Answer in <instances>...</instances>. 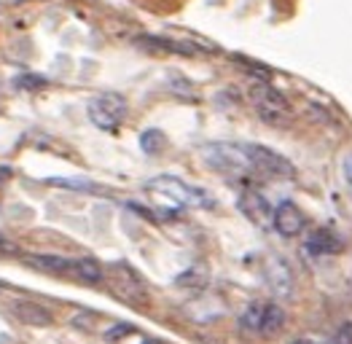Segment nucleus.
Returning a JSON list of instances; mask_svg holds the SVG:
<instances>
[{
  "mask_svg": "<svg viewBox=\"0 0 352 344\" xmlns=\"http://www.w3.org/2000/svg\"><path fill=\"white\" fill-rule=\"evenodd\" d=\"M248 97L256 108V114L264 118L266 124L272 127H288L294 111H291V103L269 84V81H253L248 86Z\"/></svg>",
  "mask_w": 352,
  "mask_h": 344,
  "instance_id": "nucleus-1",
  "label": "nucleus"
},
{
  "mask_svg": "<svg viewBox=\"0 0 352 344\" xmlns=\"http://www.w3.org/2000/svg\"><path fill=\"white\" fill-rule=\"evenodd\" d=\"M146 189L151 194H159L164 200H170L177 207H212L215 200L202 191L199 186H191L186 180H180L175 175H159L153 180H148Z\"/></svg>",
  "mask_w": 352,
  "mask_h": 344,
  "instance_id": "nucleus-2",
  "label": "nucleus"
},
{
  "mask_svg": "<svg viewBox=\"0 0 352 344\" xmlns=\"http://www.w3.org/2000/svg\"><path fill=\"white\" fill-rule=\"evenodd\" d=\"M202 156L210 167H215L223 175H250L253 172L250 156H248L245 145L239 143H210L202 148Z\"/></svg>",
  "mask_w": 352,
  "mask_h": 344,
  "instance_id": "nucleus-3",
  "label": "nucleus"
},
{
  "mask_svg": "<svg viewBox=\"0 0 352 344\" xmlns=\"http://www.w3.org/2000/svg\"><path fill=\"white\" fill-rule=\"evenodd\" d=\"M89 121L97 127V129H105V132H113L121 127V121L126 118V100L116 94V92H102V94H94L87 105Z\"/></svg>",
  "mask_w": 352,
  "mask_h": 344,
  "instance_id": "nucleus-4",
  "label": "nucleus"
},
{
  "mask_svg": "<svg viewBox=\"0 0 352 344\" xmlns=\"http://www.w3.org/2000/svg\"><path fill=\"white\" fill-rule=\"evenodd\" d=\"M143 49H153V52H173V54H183V57H202L207 52H215V46L210 41H202L191 32L186 35H146L138 41Z\"/></svg>",
  "mask_w": 352,
  "mask_h": 344,
  "instance_id": "nucleus-5",
  "label": "nucleus"
},
{
  "mask_svg": "<svg viewBox=\"0 0 352 344\" xmlns=\"http://www.w3.org/2000/svg\"><path fill=\"white\" fill-rule=\"evenodd\" d=\"M248 156H250V164H253V172H261L266 178H294L296 167L277 151L266 148V145L258 143H248L245 145Z\"/></svg>",
  "mask_w": 352,
  "mask_h": 344,
  "instance_id": "nucleus-6",
  "label": "nucleus"
},
{
  "mask_svg": "<svg viewBox=\"0 0 352 344\" xmlns=\"http://www.w3.org/2000/svg\"><path fill=\"white\" fill-rule=\"evenodd\" d=\"M108 283H111V288H113V293H116L118 299H124L132 307H140L146 301V288H143V283L135 277L132 269H126L121 264L108 269Z\"/></svg>",
  "mask_w": 352,
  "mask_h": 344,
  "instance_id": "nucleus-7",
  "label": "nucleus"
},
{
  "mask_svg": "<svg viewBox=\"0 0 352 344\" xmlns=\"http://www.w3.org/2000/svg\"><path fill=\"white\" fill-rule=\"evenodd\" d=\"M236 204H239L242 215H245L250 224H256L258 229L269 231L274 226V210H272V204H269L258 191H245Z\"/></svg>",
  "mask_w": 352,
  "mask_h": 344,
  "instance_id": "nucleus-8",
  "label": "nucleus"
},
{
  "mask_svg": "<svg viewBox=\"0 0 352 344\" xmlns=\"http://www.w3.org/2000/svg\"><path fill=\"white\" fill-rule=\"evenodd\" d=\"M307 226V218L301 213V207L294 202H280L274 207V231L283 237H296Z\"/></svg>",
  "mask_w": 352,
  "mask_h": 344,
  "instance_id": "nucleus-9",
  "label": "nucleus"
},
{
  "mask_svg": "<svg viewBox=\"0 0 352 344\" xmlns=\"http://www.w3.org/2000/svg\"><path fill=\"white\" fill-rule=\"evenodd\" d=\"M8 310H11V315L16 317L19 323H25V325L46 328V325L54 323V317H52V312H49L46 307H41V304H35V301H28V299H16V301H11Z\"/></svg>",
  "mask_w": 352,
  "mask_h": 344,
  "instance_id": "nucleus-10",
  "label": "nucleus"
},
{
  "mask_svg": "<svg viewBox=\"0 0 352 344\" xmlns=\"http://www.w3.org/2000/svg\"><path fill=\"white\" fill-rule=\"evenodd\" d=\"M22 258L28 266L38 269V272H46V275H73V258L49 256V253H30Z\"/></svg>",
  "mask_w": 352,
  "mask_h": 344,
  "instance_id": "nucleus-11",
  "label": "nucleus"
},
{
  "mask_svg": "<svg viewBox=\"0 0 352 344\" xmlns=\"http://www.w3.org/2000/svg\"><path fill=\"white\" fill-rule=\"evenodd\" d=\"M304 250H307L309 256H333V253L342 250V239L331 229H318L307 237Z\"/></svg>",
  "mask_w": 352,
  "mask_h": 344,
  "instance_id": "nucleus-12",
  "label": "nucleus"
},
{
  "mask_svg": "<svg viewBox=\"0 0 352 344\" xmlns=\"http://www.w3.org/2000/svg\"><path fill=\"white\" fill-rule=\"evenodd\" d=\"M269 286H272V290L277 296H291V290H294V275L285 266V261L272 258V264H269Z\"/></svg>",
  "mask_w": 352,
  "mask_h": 344,
  "instance_id": "nucleus-13",
  "label": "nucleus"
},
{
  "mask_svg": "<svg viewBox=\"0 0 352 344\" xmlns=\"http://www.w3.org/2000/svg\"><path fill=\"white\" fill-rule=\"evenodd\" d=\"M73 277L84 280L89 286H97L105 280V272L94 258H73Z\"/></svg>",
  "mask_w": 352,
  "mask_h": 344,
  "instance_id": "nucleus-14",
  "label": "nucleus"
},
{
  "mask_svg": "<svg viewBox=\"0 0 352 344\" xmlns=\"http://www.w3.org/2000/svg\"><path fill=\"white\" fill-rule=\"evenodd\" d=\"M283 328H285V312H283V307L280 304H266L264 307V320H261V336L266 339H272V336H277V334H283Z\"/></svg>",
  "mask_w": 352,
  "mask_h": 344,
  "instance_id": "nucleus-15",
  "label": "nucleus"
},
{
  "mask_svg": "<svg viewBox=\"0 0 352 344\" xmlns=\"http://www.w3.org/2000/svg\"><path fill=\"white\" fill-rule=\"evenodd\" d=\"M264 301H253L242 315H239V328L248 334H258L261 331V320H264Z\"/></svg>",
  "mask_w": 352,
  "mask_h": 344,
  "instance_id": "nucleus-16",
  "label": "nucleus"
},
{
  "mask_svg": "<svg viewBox=\"0 0 352 344\" xmlns=\"http://www.w3.org/2000/svg\"><path fill=\"white\" fill-rule=\"evenodd\" d=\"M164 145H167V138H164V132H159V129H146V132L140 135V148L146 151L148 156L162 153Z\"/></svg>",
  "mask_w": 352,
  "mask_h": 344,
  "instance_id": "nucleus-17",
  "label": "nucleus"
},
{
  "mask_svg": "<svg viewBox=\"0 0 352 344\" xmlns=\"http://www.w3.org/2000/svg\"><path fill=\"white\" fill-rule=\"evenodd\" d=\"M234 65L236 67H242L245 73H250L256 81H272V73H269V67H264V65H258V62H248V59H242V57H234Z\"/></svg>",
  "mask_w": 352,
  "mask_h": 344,
  "instance_id": "nucleus-18",
  "label": "nucleus"
},
{
  "mask_svg": "<svg viewBox=\"0 0 352 344\" xmlns=\"http://www.w3.org/2000/svg\"><path fill=\"white\" fill-rule=\"evenodd\" d=\"M177 286L205 288L207 286V272H202V269H188L186 275H180V277H177Z\"/></svg>",
  "mask_w": 352,
  "mask_h": 344,
  "instance_id": "nucleus-19",
  "label": "nucleus"
},
{
  "mask_svg": "<svg viewBox=\"0 0 352 344\" xmlns=\"http://www.w3.org/2000/svg\"><path fill=\"white\" fill-rule=\"evenodd\" d=\"M333 344H352V323H342L339 328H336V334H333Z\"/></svg>",
  "mask_w": 352,
  "mask_h": 344,
  "instance_id": "nucleus-20",
  "label": "nucleus"
},
{
  "mask_svg": "<svg viewBox=\"0 0 352 344\" xmlns=\"http://www.w3.org/2000/svg\"><path fill=\"white\" fill-rule=\"evenodd\" d=\"M0 256H19V245L0 234Z\"/></svg>",
  "mask_w": 352,
  "mask_h": 344,
  "instance_id": "nucleus-21",
  "label": "nucleus"
},
{
  "mask_svg": "<svg viewBox=\"0 0 352 344\" xmlns=\"http://www.w3.org/2000/svg\"><path fill=\"white\" fill-rule=\"evenodd\" d=\"M16 84L22 86V89H41V86H46V81L41 76H22Z\"/></svg>",
  "mask_w": 352,
  "mask_h": 344,
  "instance_id": "nucleus-22",
  "label": "nucleus"
},
{
  "mask_svg": "<svg viewBox=\"0 0 352 344\" xmlns=\"http://www.w3.org/2000/svg\"><path fill=\"white\" fill-rule=\"evenodd\" d=\"M126 334H132V328H129V325H116L113 331H108V339H111V342H116L118 336H126Z\"/></svg>",
  "mask_w": 352,
  "mask_h": 344,
  "instance_id": "nucleus-23",
  "label": "nucleus"
},
{
  "mask_svg": "<svg viewBox=\"0 0 352 344\" xmlns=\"http://www.w3.org/2000/svg\"><path fill=\"white\" fill-rule=\"evenodd\" d=\"M8 180H11V167H0V194H3V189H6Z\"/></svg>",
  "mask_w": 352,
  "mask_h": 344,
  "instance_id": "nucleus-24",
  "label": "nucleus"
},
{
  "mask_svg": "<svg viewBox=\"0 0 352 344\" xmlns=\"http://www.w3.org/2000/svg\"><path fill=\"white\" fill-rule=\"evenodd\" d=\"M344 178H347V183L352 186V153H347V159H344Z\"/></svg>",
  "mask_w": 352,
  "mask_h": 344,
  "instance_id": "nucleus-25",
  "label": "nucleus"
},
{
  "mask_svg": "<svg viewBox=\"0 0 352 344\" xmlns=\"http://www.w3.org/2000/svg\"><path fill=\"white\" fill-rule=\"evenodd\" d=\"M294 344H320V342H315V339H296Z\"/></svg>",
  "mask_w": 352,
  "mask_h": 344,
  "instance_id": "nucleus-26",
  "label": "nucleus"
},
{
  "mask_svg": "<svg viewBox=\"0 0 352 344\" xmlns=\"http://www.w3.org/2000/svg\"><path fill=\"white\" fill-rule=\"evenodd\" d=\"M143 344H164V342H156V339H148V342H143Z\"/></svg>",
  "mask_w": 352,
  "mask_h": 344,
  "instance_id": "nucleus-27",
  "label": "nucleus"
},
{
  "mask_svg": "<svg viewBox=\"0 0 352 344\" xmlns=\"http://www.w3.org/2000/svg\"><path fill=\"white\" fill-rule=\"evenodd\" d=\"M19 3H22V0H19Z\"/></svg>",
  "mask_w": 352,
  "mask_h": 344,
  "instance_id": "nucleus-28",
  "label": "nucleus"
}]
</instances>
